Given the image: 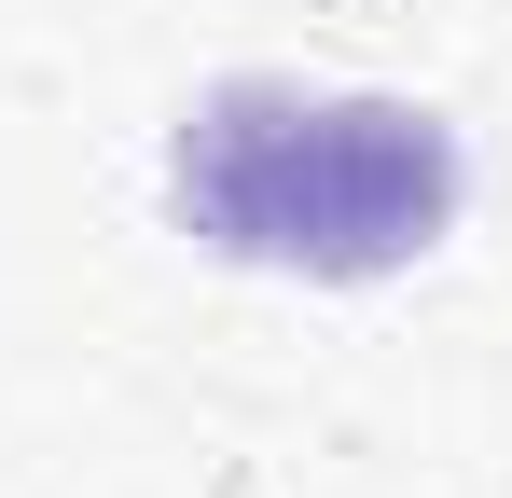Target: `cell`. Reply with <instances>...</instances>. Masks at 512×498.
Masks as SVG:
<instances>
[{
	"instance_id": "1",
	"label": "cell",
	"mask_w": 512,
	"mask_h": 498,
	"mask_svg": "<svg viewBox=\"0 0 512 498\" xmlns=\"http://www.w3.org/2000/svg\"><path fill=\"white\" fill-rule=\"evenodd\" d=\"M457 166L429 139V111L388 97H291V83H236L208 97V125L180 139V208L250 263H402L443 222Z\"/></svg>"
}]
</instances>
